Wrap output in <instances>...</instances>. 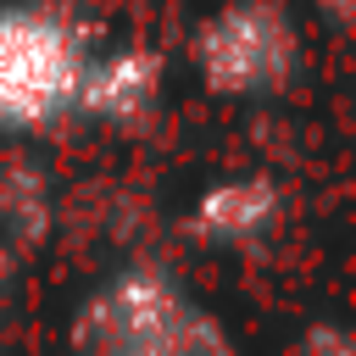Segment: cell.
I'll return each mask as SVG.
<instances>
[{"label":"cell","instance_id":"cell-9","mask_svg":"<svg viewBox=\"0 0 356 356\" xmlns=\"http://www.w3.org/2000/svg\"><path fill=\"white\" fill-rule=\"evenodd\" d=\"M6 284H11V245L0 239V300H6Z\"/></svg>","mask_w":356,"mask_h":356},{"label":"cell","instance_id":"cell-7","mask_svg":"<svg viewBox=\"0 0 356 356\" xmlns=\"http://www.w3.org/2000/svg\"><path fill=\"white\" fill-rule=\"evenodd\" d=\"M295 356H356L350 350V328L339 317H312L295 339Z\"/></svg>","mask_w":356,"mask_h":356},{"label":"cell","instance_id":"cell-6","mask_svg":"<svg viewBox=\"0 0 356 356\" xmlns=\"http://www.w3.org/2000/svg\"><path fill=\"white\" fill-rule=\"evenodd\" d=\"M50 211H56V189L33 161H6L0 167V239L33 245L50 234Z\"/></svg>","mask_w":356,"mask_h":356},{"label":"cell","instance_id":"cell-1","mask_svg":"<svg viewBox=\"0 0 356 356\" xmlns=\"http://www.w3.org/2000/svg\"><path fill=\"white\" fill-rule=\"evenodd\" d=\"M72 356H239L234 328L172 267L122 261L67 317Z\"/></svg>","mask_w":356,"mask_h":356},{"label":"cell","instance_id":"cell-4","mask_svg":"<svg viewBox=\"0 0 356 356\" xmlns=\"http://www.w3.org/2000/svg\"><path fill=\"white\" fill-rule=\"evenodd\" d=\"M289 222V189L273 172H222L189 195L184 234L217 256H261Z\"/></svg>","mask_w":356,"mask_h":356},{"label":"cell","instance_id":"cell-5","mask_svg":"<svg viewBox=\"0 0 356 356\" xmlns=\"http://www.w3.org/2000/svg\"><path fill=\"white\" fill-rule=\"evenodd\" d=\"M161 95H167V56L156 44L145 39L95 44L78 72L72 117L106 134H134L161 111Z\"/></svg>","mask_w":356,"mask_h":356},{"label":"cell","instance_id":"cell-2","mask_svg":"<svg viewBox=\"0 0 356 356\" xmlns=\"http://www.w3.org/2000/svg\"><path fill=\"white\" fill-rule=\"evenodd\" d=\"M95 39L61 0H0V134L33 139L72 117Z\"/></svg>","mask_w":356,"mask_h":356},{"label":"cell","instance_id":"cell-8","mask_svg":"<svg viewBox=\"0 0 356 356\" xmlns=\"http://www.w3.org/2000/svg\"><path fill=\"white\" fill-rule=\"evenodd\" d=\"M312 11H317L328 28H345V22H350V0H312Z\"/></svg>","mask_w":356,"mask_h":356},{"label":"cell","instance_id":"cell-3","mask_svg":"<svg viewBox=\"0 0 356 356\" xmlns=\"http://www.w3.org/2000/svg\"><path fill=\"white\" fill-rule=\"evenodd\" d=\"M306 28L289 0H217L189 39V67L217 100H267L295 83Z\"/></svg>","mask_w":356,"mask_h":356}]
</instances>
